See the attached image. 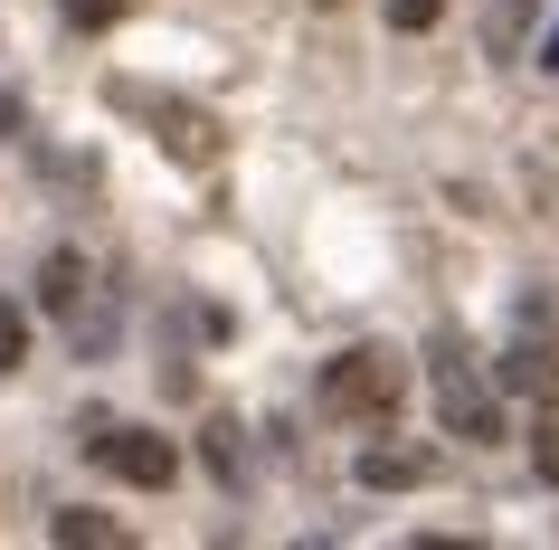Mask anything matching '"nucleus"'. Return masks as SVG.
<instances>
[{
    "mask_svg": "<svg viewBox=\"0 0 559 550\" xmlns=\"http://www.w3.org/2000/svg\"><path fill=\"white\" fill-rule=\"evenodd\" d=\"M399 399H408V361H399V351L360 342V351H342V361H323V408L342 428H389Z\"/></svg>",
    "mask_w": 559,
    "mask_h": 550,
    "instance_id": "obj_1",
    "label": "nucleus"
},
{
    "mask_svg": "<svg viewBox=\"0 0 559 550\" xmlns=\"http://www.w3.org/2000/svg\"><path fill=\"white\" fill-rule=\"evenodd\" d=\"M427 389H437L445 436H465V446H502V379L474 371L465 342H427Z\"/></svg>",
    "mask_w": 559,
    "mask_h": 550,
    "instance_id": "obj_2",
    "label": "nucleus"
},
{
    "mask_svg": "<svg viewBox=\"0 0 559 550\" xmlns=\"http://www.w3.org/2000/svg\"><path fill=\"white\" fill-rule=\"evenodd\" d=\"M86 456L105 465L115 484H133V493H162L180 475V446H171V436H152V428H95Z\"/></svg>",
    "mask_w": 559,
    "mask_h": 550,
    "instance_id": "obj_3",
    "label": "nucleus"
},
{
    "mask_svg": "<svg viewBox=\"0 0 559 550\" xmlns=\"http://www.w3.org/2000/svg\"><path fill=\"white\" fill-rule=\"evenodd\" d=\"M493 379L512 389V399H531V408H559V342L550 332H512L502 361H493Z\"/></svg>",
    "mask_w": 559,
    "mask_h": 550,
    "instance_id": "obj_4",
    "label": "nucleus"
},
{
    "mask_svg": "<svg viewBox=\"0 0 559 550\" xmlns=\"http://www.w3.org/2000/svg\"><path fill=\"white\" fill-rule=\"evenodd\" d=\"M427 475H437V446H399V436L360 446V484H370V493H417Z\"/></svg>",
    "mask_w": 559,
    "mask_h": 550,
    "instance_id": "obj_5",
    "label": "nucleus"
},
{
    "mask_svg": "<svg viewBox=\"0 0 559 550\" xmlns=\"http://www.w3.org/2000/svg\"><path fill=\"white\" fill-rule=\"evenodd\" d=\"M86 294H95V266L76 257V247H48V266H38V314L76 323V314H86Z\"/></svg>",
    "mask_w": 559,
    "mask_h": 550,
    "instance_id": "obj_6",
    "label": "nucleus"
},
{
    "mask_svg": "<svg viewBox=\"0 0 559 550\" xmlns=\"http://www.w3.org/2000/svg\"><path fill=\"white\" fill-rule=\"evenodd\" d=\"M48 541H67V550H95V541H105V550H115V541H123V522H115V513H95V503H67V513L48 522Z\"/></svg>",
    "mask_w": 559,
    "mask_h": 550,
    "instance_id": "obj_7",
    "label": "nucleus"
},
{
    "mask_svg": "<svg viewBox=\"0 0 559 550\" xmlns=\"http://www.w3.org/2000/svg\"><path fill=\"white\" fill-rule=\"evenodd\" d=\"M200 446H209V465H218V484H228V493H247V428H237V418H209V436H200Z\"/></svg>",
    "mask_w": 559,
    "mask_h": 550,
    "instance_id": "obj_8",
    "label": "nucleus"
},
{
    "mask_svg": "<svg viewBox=\"0 0 559 550\" xmlns=\"http://www.w3.org/2000/svg\"><path fill=\"white\" fill-rule=\"evenodd\" d=\"M20 361H29V314H20V304L0 294V379L20 371Z\"/></svg>",
    "mask_w": 559,
    "mask_h": 550,
    "instance_id": "obj_9",
    "label": "nucleus"
},
{
    "mask_svg": "<svg viewBox=\"0 0 559 550\" xmlns=\"http://www.w3.org/2000/svg\"><path fill=\"white\" fill-rule=\"evenodd\" d=\"M162 143L190 152V162H209V115H162Z\"/></svg>",
    "mask_w": 559,
    "mask_h": 550,
    "instance_id": "obj_10",
    "label": "nucleus"
},
{
    "mask_svg": "<svg viewBox=\"0 0 559 550\" xmlns=\"http://www.w3.org/2000/svg\"><path fill=\"white\" fill-rule=\"evenodd\" d=\"M380 10H389V30H399V38H417V30H437V20H445V0H380Z\"/></svg>",
    "mask_w": 559,
    "mask_h": 550,
    "instance_id": "obj_11",
    "label": "nucleus"
},
{
    "mask_svg": "<svg viewBox=\"0 0 559 550\" xmlns=\"http://www.w3.org/2000/svg\"><path fill=\"white\" fill-rule=\"evenodd\" d=\"M531 475H540V484H559V408L531 428Z\"/></svg>",
    "mask_w": 559,
    "mask_h": 550,
    "instance_id": "obj_12",
    "label": "nucleus"
},
{
    "mask_svg": "<svg viewBox=\"0 0 559 550\" xmlns=\"http://www.w3.org/2000/svg\"><path fill=\"white\" fill-rule=\"evenodd\" d=\"M67 10V30H115L123 20V0H58Z\"/></svg>",
    "mask_w": 559,
    "mask_h": 550,
    "instance_id": "obj_13",
    "label": "nucleus"
},
{
    "mask_svg": "<svg viewBox=\"0 0 559 550\" xmlns=\"http://www.w3.org/2000/svg\"><path fill=\"white\" fill-rule=\"evenodd\" d=\"M10 133H20V95L0 86V143H10Z\"/></svg>",
    "mask_w": 559,
    "mask_h": 550,
    "instance_id": "obj_14",
    "label": "nucleus"
},
{
    "mask_svg": "<svg viewBox=\"0 0 559 550\" xmlns=\"http://www.w3.org/2000/svg\"><path fill=\"white\" fill-rule=\"evenodd\" d=\"M313 10H342V0H313Z\"/></svg>",
    "mask_w": 559,
    "mask_h": 550,
    "instance_id": "obj_15",
    "label": "nucleus"
}]
</instances>
